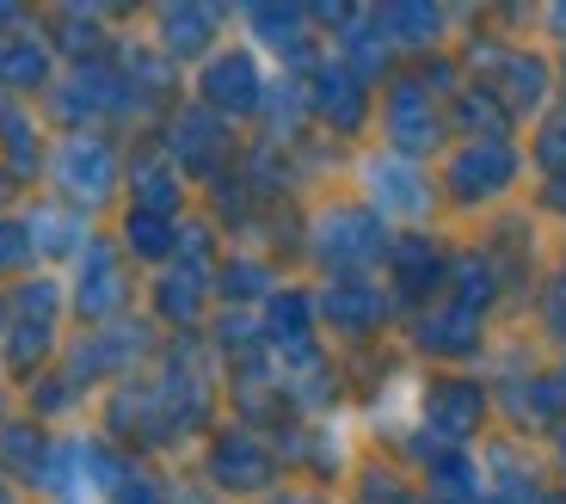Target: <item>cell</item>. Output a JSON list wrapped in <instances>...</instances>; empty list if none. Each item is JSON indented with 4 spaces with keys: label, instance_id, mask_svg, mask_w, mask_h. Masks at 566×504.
I'll list each match as a JSON object with an SVG mask.
<instances>
[{
    "label": "cell",
    "instance_id": "cell-18",
    "mask_svg": "<svg viewBox=\"0 0 566 504\" xmlns=\"http://www.w3.org/2000/svg\"><path fill=\"white\" fill-rule=\"evenodd\" d=\"M481 412H486V400H481L474 381H438V388L424 393V419L443 431V443H462V437L481 424Z\"/></svg>",
    "mask_w": 566,
    "mask_h": 504
},
{
    "label": "cell",
    "instance_id": "cell-7",
    "mask_svg": "<svg viewBox=\"0 0 566 504\" xmlns=\"http://www.w3.org/2000/svg\"><path fill=\"white\" fill-rule=\"evenodd\" d=\"M382 136H388V155L412 160V155H431L443 136V117H438V98L424 81H395L382 93Z\"/></svg>",
    "mask_w": 566,
    "mask_h": 504
},
{
    "label": "cell",
    "instance_id": "cell-1",
    "mask_svg": "<svg viewBox=\"0 0 566 504\" xmlns=\"http://www.w3.org/2000/svg\"><path fill=\"white\" fill-rule=\"evenodd\" d=\"M62 308L69 283L56 271H31L7 290V333H0V376L7 381H38L50 357H62Z\"/></svg>",
    "mask_w": 566,
    "mask_h": 504
},
{
    "label": "cell",
    "instance_id": "cell-3",
    "mask_svg": "<svg viewBox=\"0 0 566 504\" xmlns=\"http://www.w3.org/2000/svg\"><path fill=\"white\" fill-rule=\"evenodd\" d=\"M136 98H129L124 74L112 69V62H69V69L50 81V93H43V112L62 124V136L69 129H105L112 117H124Z\"/></svg>",
    "mask_w": 566,
    "mask_h": 504
},
{
    "label": "cell",
    "instance_id": "cell-22",
    "mask_svg": "<svg viewBox=\"0 0 566 504\" xmlns=\"http://www.w3.org/2000/svg\"><path fill=\"white\" fill-rule=\"evenodd\" d=\"M38 271V252H31L25 216H0V283H19Z\"/></svg>",
    "mask_w": 566,
    "mask_h": 504
},
{
    "label": "cell",
    "instance_id": "cell-23",
    "mask_svg": "<svg viewBox=\"0 0 566 504\" xmlns=\"http://www.w3.org/2000/svg\"><path fill=\"white\" fill-rule=\"evenodd\" d=\"M222 295L228 302H259V295L271 302V271L259 265V259H228L222 265Z\"/></svg>",
    "mask_w": 566,
    "mask_h": 504
},
{
    "label": "cell",
    "instance_id": "cell-24",
    "mask_svg": "<svg viewBox=\"0 0 566 504\" xmlns=\"http://www.w3.org/2000/svg\"><path fill=\"white\" fill-rule=\"evenodd\" d=\"M247 25L265 38V50H290L302 31V13H283V7H259V13H247Z\"/></svg>",
    "mask_w": 566,
    "mask_h": 504
},
{
    "label": "cell",
    "instance_id": "cell-29",
    "mask_svg": "<svg viewBox=\"0 0 566 504\" xmlns=\"http://www.w3.org/2000/svg\"><path fill=\"white\" fill-rule=\"evenodd\" d=\"M0 333H7V290H0Z\"/></svg>",
    "mask_w": 566,
    "mask_h": 504
},
{
    "label": "cell",
    "instance_id": "cell-11",
    "mask_svg": "<svg viewBox=\"0 0 566 504\" xmlns=\"http://www.w3.org/2000/svg\"><path fill=\"white\" fill-rule=\"evenodd\" d=\"M167 160L191 172H216L228 160V117H216L210 105H179V117L167 124Z\"/></svg>",
    "mask_w": 566,
    "mask_h": 504
},
{
    "label": "cell",
    "instance_id": "cell-2",
    "mask_svg": "<svg viewBox=\"0 0 566 504\" xmlns=\"http://www.w3.org/2000/svg\"><path fill=\"white\" fill-rule=\"evenodd\" d=\"M43 179H50V197H62L69 210L93 216L124 191V155H117V141L105 129H69V136L50 141Z\"/></svg>",
    "mask_w": 566,
    "mask_h": 504
},
{
    "label": "cell",
    "instance_id": "cell-6",
    "mask_svg": "<svg viewBox=\"0 0 566 504\" xmlns=\"http://www.w3.org/2000/svg\"><path fill=\"white\" fill-rule=\"evenodd\" d=\"M265 69H259L253 50H216L198 69V105H210L216 117H247L265 112Z\"/></svg>",
    "mask_w": 566,
    "mask_h": 504
},
{
    "label": "cell",
    "instance_id": "cell-13",
    "mask_svg": "<svg viewBox=\"0 0 566 504\" xmlns=\"http://www.w3.org/2000/svg\"><path fill=\"white\" fill-rule=\"evenodd\" d=\"M210 480L222 492H265L277 480V462L253 431H222L210 449Z\"/></svg>",
    "mask_w": 566,
    "mask_h": 504
},
{
    "label": "cell",
    "instance_id": "cell-17",
    "mask_svg": "<svg viewBox=\"0 0 566 504\" xmlns=\"http://www.w3.org/2000/svg\"><path fill=\"white\" fill-rule=\"evenodd\" d=\"M321 314L339 326V333H369V326H382L388 295L376 290V283H364V277H333L326 295H321Z\"/></svg>",
    "mask_w": 566,
    "mask_h": 504
},
{
    "label": "cell",
    "instance_id": "cell-4",
    "mask_svg": "<svg viewBox=\"0 0 566 504\" xmlns=\"http://www.w3.org/2000/svg\"><path fill=\"white\" fill-rule=\"evenodd\" d=\"M69 308L81 314L86 326H112L117 314L129 308V271H124V246L117 240H99L74 259L69 271Z\"/></svg>",
    "mask_w": 566,
    "mask_h": 504
},
{
    "label": "cell",
    "instance_id": "cell-5",
    "mask_svg": "<svg viewBox=\"0 0 566 504\" xmlns=\"http://www.w3.org/2000/svg\"><path fill=\"white\" fill-rule=\"evenodd\" d=\"M382 252H388V240H382V222L369 216V203H333V210H321V222H314V259L321 265H333L339 277H357Z\"/></svg>",
    "mask_w": 566,
    "mask_h": 504
},
{
    "label": "cell",
    "instance_id": "cell-26",
    "mask_svg": "<svg viewBox=\"0 0 566 504\" xmlns=\"http://www.w3.org/2000/svg\"><path fill=\"white\" fill-rule=\"evenodd\" d=\"M13 191H19V179L0 167V216H13Z\"/></svg>",
    "mask_w": 566,
    "mask_h": 504
},
{
    "label": "cell",
    "instance_id": "cell-12",
    "mask_svg": "<svg viewBox=\"0 0 566 504\" xmlns=\"http://www.w3.org/2000/svg\"><path fill=\"white\" fill-rule=\"evenodd\" d=\"M511 172H517V155H511L505 141L474 136V141H462V155H450L443 185H450L462 203H474V197H499V191H505Z\"/></svg>",
    "mask_w": 566,
    "mask_h": 504
},
{
    "label": "cell",
    "instance_id": "cell-8",
    "mask_svg": "<svg viewBox=\"0 0 566 504\" xmlns=\"http://www.w3.org/2000/svg\"><path fill=\"white\" fill-rule=\"evenodd\" d=\"M357 185L369 191V216H424L431 210V179H424L412 160H400V155H369L364 167H357Z\"/></svg>",
    "mask_w": 566,
    "mask_h": 504
},
{
    "label": "cell",
    "instance_id": "cell-10",
    "mask_svg": "<svg viewBox=\"0 0 566 504\" xmlns=\"http://www.w3.org/2000/svg\"><path fill=\"white\" fill-rule=\"evenodd\" d=\"M0 167L13 172L19 185L43 179V167H50L43 112L31 105V98H13V93H0Z\"/></svg>",
    "mask_w": 566,
    "mask_h": 504
},
{
    "label": "cell",
    "instance_id": "cell-28",
    "mask_svg": "<svg viewBox=\"0 0 566 504\" xmlns=\"http://www.w3.org/2000/svg\"><path fill=\"white\" fill-rule=\"evenodd\" d=\"M0 504H25V498H19V486H13V480H0Z\"/></svg>",
    "mask_w": 566,
    "mask_h": 504
},
{
    "label": "cell",
    "instance_id": "cell-16",
    "mask_svg": "<svg viewBox=\"0 0 566 504\" xmlns=\"http://www.w3.org/2000/svg\"><path fill=\"white\" fill-rule=\"evenodd\" d=\"M364 74H352L345 62H326L321 69V81H314V93H308V105L326 117L333 129H364V117H369V98H364Z\"/></svg>",
    "mask_w": 566,
    "mask_h": 504
},
{
    "label": "cell",
    "instance_id": "cell-20",
    "mask_svg": "<svg viewBox=\"0 0 566 504\" xmlns=\"http://www.w3.org/2000/svg\"><path fill=\"white\" fill-rule=\"evenodd\" d=\"M117 240H124V259H155V265H167L172 252H179L172 216H155V210H129L124 228H117Z\"/></svg>",
    "mask_w": 566,
    "mask_h": 504
},
{
    "label": "cell",
    "instance_id": "cell-15",
    "mask_svg": "<svg viewBox=\"0 0 566 504\" xmlns=\"http://www.w3.org/2000/svg\"><path fill=\"white\" fill-rule=\"evenodd\" d=\"M160 25V56H179V62H210L216 56V31H222V13L216 7H167L155 13Z\"/></svg>",
    "mask_w": 566,
    "mask_h": 504
},
{
    "label": "cell",
    "instance_id": "cell-30",
    "mask_svg": "<svg viewBox=\"0 0 566 504\" xmlns=\"http://www.w3.org/2000/svg\"><path fill=\"white\" fill-rule=\"evenodd\" d=\"M277 504H321V498H308V492H302V498H277Z\"/></svg>",
    "mask_w": 566,
    "mask_h": 504
},
{
    "label": "cell",
    "instance_id": "cell-21",
    "mask_svg": "<svg viewBox=\"0 0 566 504\" xmlns=\"http://www.w3.org/2000/svg\"><path fill=\"white\" fill-rule=\"evenodd\" d=\"M155 308L167 314L172 326H191L203 314V290H198V271H167L155 283Z\"/></svg>",
    "mask_w": 566,
    "mask_h": 504
},
{
    "label": "cell",
    "instance_id": "cell-27",
    "mask_svg": "<svg viewBox=\"0 0 566 504\" xmlns=\"http://www.w3.org/2000/svg\"><path fill=\"white\" fill-rule=\"evenodd\" d=\"M13 419V388H7V381H0V424Z\"/></svg>",
    "mask_w": 566,
    "mask_h": 504
},
{
    "label": "cell",
    "instance_id": "cell-19",
    "mask_svg": "<svg viewBox=\"0 0 566 504\" xmlns=\"http://www.w3.org/2000/svg\"><path fill=\"white\" fill-rule=\"evenodd\" d=\"M388 271H395L400 295H424V290H438V277H443V252L424 234H407L388 246Z\"/></svg>",
    "mask_w": 566,
    "mask_h": 504
},
{
    "label": "cell",
    "instance_id": "cell-9",
    "mask_svg": "<svg viewBox=\"0 0 566 504\" xmlns=\"http://www.w3.org/2000/svg\"><path fill=\"white\" fill-rule=\"evenodd\" d=\"M25 216V234H31V252H38V265H74L86 246H93V216L69 210L62 197H38Z\"/></svg>",
    "mask_w": 566,
    "mask_h": 504
},
{
    "label": "cell",
    "instance_id": "cell-25",
    "mask_svg": "<svg viewBox=\"0 0 566 504\" xmlns=\"http://www.w3.org/2000/svg\"><path fill=\"white\" fill-rule=\"evenodd\" d=\"M105 504H167V486H160L155 474H124V486H117Z\"/></svg>",
    "mask_w": 566,
    "mask_h": 504
},
{
    "label": "cell",
    "instance_id": "cell-14",
    "mask_svg": "<svg viewBox=\"0 0 566 504\" xmlns=\"http://www.w3.org/2000/svg\"><path fill=\"white\" fill-rule=\"evenodd\" d=\"M124 191H129V210H155V216L179 210V172H172L167 148H136L124 160Z\"/></svg>",
    "mask_w": 566,
    "mask_h": 504
}]
</instances>
